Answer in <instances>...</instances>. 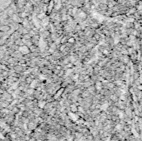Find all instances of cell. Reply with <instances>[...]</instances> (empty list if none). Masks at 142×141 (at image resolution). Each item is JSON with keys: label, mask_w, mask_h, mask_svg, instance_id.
Wrapping results in <instances>:
<instances>
[]
</instances>
